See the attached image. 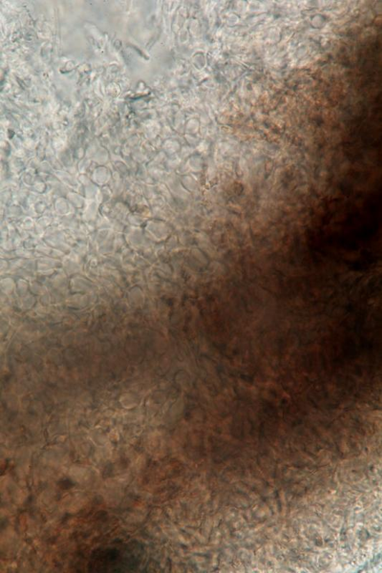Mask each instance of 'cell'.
I'll list each match as a JSON object with an SVG mask.
<instances>
[{"instance_id":"cell-1","label":"cell","mask_w":382,"mask_h":573,"mask_svg":"<svg viewBox=\"0 0 382 573\" xmlns=\"http://www.w3.org/2000/svg\"><path fill=\"white\" fill-rule=\"evenodd\" d=\"M130 551L126 546L120 548H109L100 550L99 553L94 557L100 558V563H105L103 567H125L123 563L125 564L127 563L131 565L132 563L134 562L136 556L134 554H129Z\"/></svg>"}]
</instances>
